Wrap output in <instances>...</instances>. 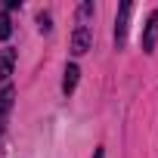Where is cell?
<instances>
[{
    "mask_svg": "<svg viewBox=\"0 0 158 158\" xmlns=\"http://www.w3.org/2000/svg\"><path fill=\"white\" fill-rule=\"evenodd\" d=\"M155 40H158V13H152L149 22H146V31H143V50L152 53V50H155Z\"/></svg>",
    "mask_w": 158,
    "mask_h": 158,
    "instance_id": "cell-2",
    "label": "cell"
},
{
    "mask_svg": "<svg viewBox=\"0 0 158 158\" xmlns=\"http://www.w3.org/2000/svg\"><path fill=\"white\" fill-rule=\"evenodd\" d=\"M130 10H133V3H121V10H118V19H115V44H118V47H124V40H127V19H130Z\"/></svg>",
    "mask_w": 158,
    "mask_h": 158,
    "instance_id": "cell-1",
    "label": "cell"
},
{
    "mask_svg": "<svg viewBox=\"0 0 158 158\" xmlns=\"http://www.w3.org/2000/svg\"><path fill=\"white\" fill-rule=\"evenodd\" d=\"M93 158H106V152H102V149H96V152H93Z\"/></svg>",
    "mask_w": 158,
    "mask_h": 158,
    "instance_id": "cell-9",
    "label": "cell"
},
{
    "mask_svg": "<svg viewBox=\"0 0 158 158\" xmlns=\"http://www.w3.org/2000/svg\"><path fill=\"white\" fill-rule=\"evenodd\" d=\"M10 31H13L10 16H6V10H0V40H6V37H10Z\"/></svg>",
    "mask_w": 158,
    "mask_h": 158,
    "instance_id": "cell-7",
    "label": "cell"
},
{
    "mask_svg": "<svg viewBox=\"0 0 158 158\" xmlns=\"http://www.w3.org/2000/svg\"><path fill=\"white\" fill-rule=\"evenodd\" d=\"M87 50H90V31L81 25V28L74 31V37H71V53L81 56V53H87Z\"/></svg>",
    "mask_w": 158,
    "mask_h": 158,
    "instance_id": "cell-3",
    "label": "cell"
},
{
    "mask_svg": "<svg viewBox=\"0 0 158 158\" xmlns=\"http://www.w3.org/2000/svg\"><path fill=\"white\" fill-rule=\"evenodd\" d=\"M37 25H40V31H50V16L40 13V16H37Z\"/></svg>",
    "mask_w": 158,
    "mask_h": 158,
    "instance_id": "cell-8",
    "label": "cell"
},
{
    "mask_svg": "<svg viewBox=\"0 0 158 158\" xmlns=\"http://www.w3.org/2000/svg\"><path fill=\"white\" fill-rule=\"evenodd\" d=\"M13 62H16V53H13V50H3V56H0V81H6V77H10Z\"/></svg>",
    "mask_w": 158,
    "mask_h": 158,
    "instance_id": "cell-5",
    "label": "cell"
},
{
    "mask_svg": "<svg viewBox=\"0 0 158 158\" xmlns=\"http://www.w3.org/2000/svg\"><path fill=\"white\" fill-rule=\"evenodd\" d=\"M77 77H81V68H77V65H68V68H65V77H62V90H65V96L74 93Z\"/></svg>",
    "mask_w": 158,
    "mask_h": 158,
    "instance_id": "cell-4",
    "label": "cell"
},
{
    "mask_svg": "<svg viewBox=\"0 0 158 158\" xmlns=\"http://www.w3.org/2000/svg\"><path fill=\"white\" fill-rule=\"evenodd\" d=\"M10 106H13V90L6 87L3 93H0V121H3V115L10 112Z\"/></svg>",
    "mask_w": 158,
    "mask_h": 158,
    "instance_id": "cell-6",
    "label": "cell"
}]
</instances>
